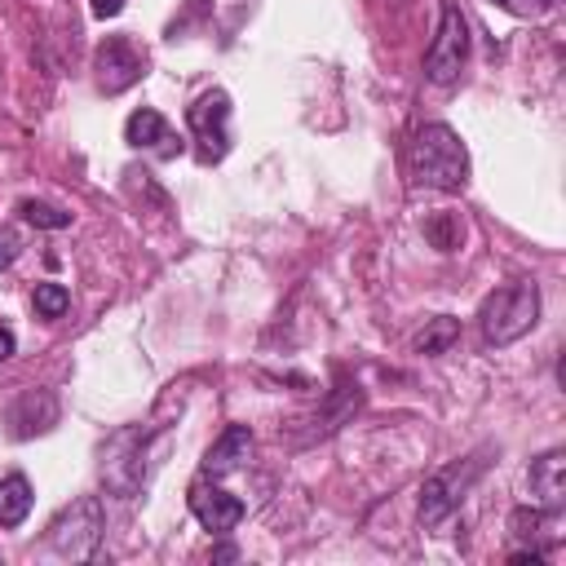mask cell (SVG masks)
Returning a JSON list of instances; mask_svg holds the SVG:
<instances>
[{"instance_id":"1","label":"cell","mask_w":566,"mask_h":566,"mask_svg":"<svg viewBox=\"0 0 566 566\" xmlns=\"http://www.w3.org/2000/svg\"><path fill=\"white\" fill-rule=\"evenodd\" d=\"M411 181L424 190H464L469 150L451 124H424L411 137Z\"/></svg>"},{"instance_id":"2","label":"cell","mask_w":566,"mask_h":566,"mask_svg":"<svg viewBox=\"0 0 566 566\" xmlns=\"http://www.w3.org/2000/svg\"><path fill=\"white\" fill-rule=\"evenodd\" d=\"M535 323H539V287L526 283V279L495 287L482 301V310H478V327H482V340L486 345H513Z\"/></svg>"},{"instance_id":"3","label":"cell","mask_w":566,"mask_h":566,"mask_svg":"<svg viewBox=\"0 0 566 566\" xmlns=\"http://www.w3.org/2000/svg\"><path fill=\"white\" fill-rule=\"evenodd\" d=\"M102 531H106V517H102V500L97 495H80L71 500L53 522H49V548L62 557V562H88L102 544Z\"/></svg>"},{"instance_id":"4","label":"cell","mask_w":566,"mask_h":566,"mask_svg":"<svg viewBox=\"0 0 566 566\" xmlns=\"http://www.w3.org/2000/svg\"><path fill=\"white\" fill-rule=\"evenodd\" d=\"M186 128L195 137L199 164H221L230 155V93L208 88L186 106Z\"/></svg>"},{"instance_id":"5","label":"cell","mask_w":566,"mask_h":566,"mask_svg":"<svg viewBox=\"0 0 566 566\" xmlns=\"http://www.w3.org/2000/svg\"><path fill=\"white\" fill-rule=\"evenodd\" d=\"M482 469H486V460H482V455H469V460H455V464L429 473L424 486H420V504H416L420 526H438L442 517H451L455 504L464 500V491L478 482Z\"/></svg>"},{"instance_id":"6","label":"cell","mask_w":566,"mask_h":566,"mask_svg":"<svg viewBox=\"0 0 566 566\" xmlns=\"http://www.w3.org/2000/svg\"><path fill=\"white\" fill-rule=\"evenodd\" d=\"M464 62H469V22H464L460 4L447 0L438 31H433V44L424 53V75H429V84H451V80H460Z\"/></svg>"},{"instance_id":"7","label":"cell","mask_w":566,"mask_h":566,"mask_svg":"<svg viewBox=\"0 0 566 566\" xmlns=\"http://www.w3.org/2000/svg\"><path fill=\"white\" fill-rule=\"evenodd\" d=\"M146 429H119L106 447H102V482L115 495H137L142 478H146Z\"/></svg>"},{"instance_id":"8","label":"cell","mask_w":566,"mask_h":566,"mask_svg":"<svg viewBox=\"0 0 566 566\" xmlns=\"http://www.w3.org/2000/svg\"><path fill=\"white\" fill-rule=\"evenodd\" d=\"M93 71H97V88L115 97L146 75V53L137 49L133 35H106L93 53Z\"/></svg>"},{"instance_id":"9","label":"cell","mask_w":566,"mask_h":566,"mask_svg":"<svg viewBox=\"0 0 566 566\" xmlns=\"http://www.w3.org/2000/svg\"><path fill=\"white\" fill-rule=\"evenodd\" d=\"M186 504H190V513L199 517V526L203 531H212V535H230L239 522H243V500L239 495H230L226 486H217V478L212 473H199L195 482H190V491H186Z\"/></svg>"},{"instance_id":"10","label":"cell","mask_w":566,"mask_h":566,"mask_svg":"<svg viewBox=\"0 0 566 566\" xmlns=\"http://www.w3.org/2000/svg\"><path fill=\"white\" fill-rule=\"evenodd\" d=\"M124 142H128L133 150H150V155H159V159L181 155V137L172 133V124H168L155 106H142V111H133V115L124 119Z\"/></svg>"},{"instance_id":"11","label":"cell","mask_w":566,"mask_h":566,"mask_svg":"<svg viewBox=\"0 0 566 566\" xmlns=\"http://www.w3.org/2000/svg\"><path fill=\"white\" fill-rule=\"evenodd\" d=\"M4 424L13 438H35V433H49L57 424V398L49 389H22L9 411H4Z\"/></svg>"},{"instance_id":"12","label":"cell","mask_w":566,"mask_h":566,"mask_svg":"<svg viewBox=\"0 0 566 566\" xmlns=\"http://www.w3.org/2000/svg\"><path fill=\"white\" fill-rule=\"evenodd\" d=\"M531 500L548 513H562L566 504V455L562 451H544L531 460Z\"/></svg>"},{"instance_id":"13","label":"cell","mask_w":566,"mask_h":566,"mask_svg":"<svg viewBox=\"0 0 566 566\" xmlns=\"http://www.w3.org/2000/svg\"><path fill=\"white\" fill-rule=\"evenodd\" d=\"M248 455H252V429H248V424H230V429L203 451V473L226 478V473H234Z\"/></svg>"},{"instance_id":"14","label":"cell","mask_w":566,"mask_h":566,"mask_svg":"<svg viewBox=\"0 0 566 566\" xmlns=\"http://www.w3.org/2000/svg\"><path fill=\"white\" fill-rule=\"evenodd\" d=\"M358 402H363V389H358V380H345L340 376V385L332 389V398H327V407L314 416V429L305 433V442H314V438H327V433H336L354 411H358Z\"/></svg>"},{"instance_id":"15","label":"cell","mask_w":566,"mask_h":566,"mask_svg":"<svg viewBox=\"0 0 566 566\" xmlns=\"http://www.w3.org/2000/svg\"><path fill=\"white\" fill-rule=\"evenodd\" d=\"M31 482L22 473H9L0 478V526H22L27 513H31Z\"/></svg>"},{"instance_id":"16","label":"cell","mask_w":566,"mask_h":566,"mask_svg":"<svg viewBox=\"0 0 566 566\" xmlns=\"http://www.w3.org/2000/svg\"><path fill=\"white\" fill-rule=\"evenodd\" d=\"M455 336H460V323H455L451 314H438V318H429L424 332L416 336V349H420V354H447Z\"/></svg>"},{"instance_id":"17","label":"cell","mask_w":566,"mask_h":566,"mask_svg":"<svg viewBox=\"0 0 566 566\" xmlns=\"http://www.w3.org/2000/svg\"><path fill=\"white\" fill-rule=\"evenodd\" d=\"M424 239H429L438 252H455L460 239H464V226H460L455 212H433V217L424 221Z\"/></svg>"},{"instance_id":"18","label":"cell","mask_w":566,"mask_h":566,"mask_svg":"<svg viewBox=\"0 0 566 566\" xmlns=\"http://www.w3.org/2000/svg\"><path fill=\"white\" fill-rule=\"evenodd\" d=\"M18 212H22V221H31L40 230H66L71 226V212L57 208V203H44V199H22Z\"/></svg>"},{"instance_id":"19","label":"cell","mask_w":566,"mask_h":566,"mask_svg":"<svg viewBox=\"0 0 566 566\" xmlns=\"http://www.w3.org/2000/svg\"><path fill=\"white\" fill-rule=\"evenodd\" d=\"M553 517L557 513H548V509H513V517H509V526H513V535L517 539H535V535H553L548 526H553Z\"/></svg>"},{"instance_id":"20","label":"cell","mask_w":566,"mask_h":566,"mask_svg":"<svg viewBox=\"0 0 566 566\" xmlns=\"http://www.w3.org/2000/svg\"><path fill=\"white\" fill-rule=\"evenodd\" d=\"M35 314L40 318H62L66 310H71V292L62 287V283H35Z\"/></svg>"},{"instance_id":"21","label":"cell","mask_w":566,"mask_h":566,"mask_svg":"<svg viewBox=\"0 0 566 566\" xmlns=\"http://www.w3.org/2000/svg\"><path fill=\"white\" fill-rule=\"evenodd\" d=\"M18 248H22V243H18V234H13V230H0V270L18 256Z\"/></svg>"},{"instance_id":"22","label":"cell","mask_w":566,"mask_h":566,"mask_svg":"<svg viewBox=\"0 0 566 566\" xmlns=\"http://www.w3.org/2000/svg\"><path fill=\"white\" fill-rule=\"evenodd\" d=\"M504 4H509L513 13H526V18H539V13H544V9L553 4V0H504Z\"/></svg>"},{"instance_id":"23","label":"cell","mask_w":566,"mask_h":566,"mask_svg":"<svg viewBox=\"0 0 566 566\" xmlns=\"http://www.w3.org/2000/svg\"><path fill=\"white\" fill-rule=\"evenodd\" d=\"M124 4H128V0H93V18H102V22H106V18H119Z\"/></svg>"},{"instance_id":"24","label":"cell","mask_w":566,"mask_h":566,"mask_svg":"<svg viewBox=\"0 0 566 566\" xmlns=\"http://www.w3.org/2000/svg\"><path fill=\"white\" fill-rule=\"evenodd\" d=\"M13 349H18V340H13V332H9V327H0V363H4V358H9Z\"/></svg>"}]
</instances>
